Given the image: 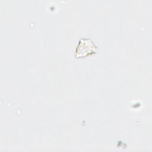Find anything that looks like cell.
<instances>
[{
  "label": "cell",
  "mask_w": 152,
  "mask_h": 152,
  "mask_svg": "<svg viewBox=\"0 0 152 152\" xmlns=\"http://www.w3.org/2000/svg\"><path fill=\"white\" fill-rule=\"evenodd\" d=\"M96 46L88 39H82L77 48V56H84L92 52H94Z\"/></svg>",
  "instance_id": "1"
}]
</instances>
